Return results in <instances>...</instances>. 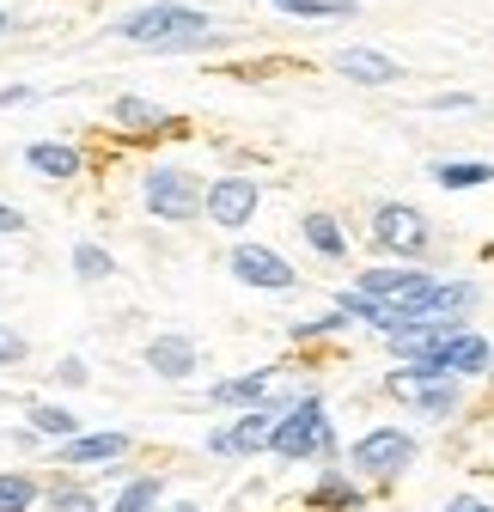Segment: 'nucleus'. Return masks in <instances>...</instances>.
<instances>
[{"label":"nucleus","instance_id":"obj_1","mask_svg":"<svg viewBox=\"0 0 494 512\" xmlns=\"http://www.w3.org/2000/svg\"><path fill=\"white\" fill-rule=\"evenodd\" d=\"M476 305L470 281H434L421 269H366L354 287L336 293V311L360 317L373 330H415V324H458V317Z\"/></svg>","mask_w":494,"mask_h":512},{"label":"nucleus","instance_id":"obj_2","mask_svg":"<svg viewBox=\"0 0 494 512\" xmlns=\"http://www.w3.org/2000/svg\"><path fill=\"white\" fill-rule=\"evenodd\" d=\"M116 37L122 43H141V49H202L214 37V19L196 13V7H183V0H153V7L122 19Z\"/></svg>","mask_w":494,"mask_h":512},{"label":"nucleus","instance_id":"obj_3","mask_svg":"<svg viewBox=\"0 0 494 512\" xmlns=\"http://www.w3.org/2000/svg\"><path fill=\"white\" fill-rule=\"evenodd\" d=\"M269 452H275V458H287V464H305V458H336V427H330L324 403H318V397H299V403L275 421Z\"/></svg>","mask_w":494,"mask_h":512},{"label":"nucleus","instance_id":"obj_4","mask_svg":"<svg viewBox=\"0 0 494 512\" xmlns=\"http://www.w3.org/2000/svg\"><path fill=\"white\" fill-rule=\"evenodd\" d=\"M348 464H354V476H366V482H391V476H403V470L415 464V433H403V427H373V433H360L354 452H348Z\"/></svg>","mask_w":494,"mask_h":512},{"label":"nucleus","instance_id":"obj_5","mask_svg":"<svg viewBox=\"0 0 494 512\" xmlns=\"http://www.w3.org/2000/svg\"><path fill=\"white\" fill-rule=\"evenodd\" d=\"M202 202H208V183H196L190 171H177V165L147 171V214H159V220H190V214H202Z\"/></svg>","mask_w":494,"mask_h":512},{"label":"nucleus","instance_id":"obj_6","mask_svg":"<svg viewBox=\"0 0 494 512\" xmlns=\"http://www.w3.org/2000/svg\"><path fill=\"white\" fill-rule=\"evenodd\" d=\"M391 397L415 403L421 415H452L458 397H464V384L446 378V372H427V366H403V372H391Z\"/></svg>","mask_w":494,"mask_h":512},{"label":"nucleus","instance_id":"obj_7","mask_svg":"<svg viewBox=\"0 0 494 512\" xmlns=\"http://www.w3.org/2000/svg\"><path fill=\"white\" fill-rule=\"evenodd\" d=\"M232 275H238L244 287H263V293H293V287H299L293 263H287L281 250H269V244H238V250H232Z\"/></svg>","mask_w":494,"mask_h":512},{"label":"nucleus","instance_id":"obj_8","mask_svg":"<svg viewBox=\"0 0 494 512\" xmlns=\"http://www.w3.org/2000/svg\"><path fill=\"white\" fill-rule=\"evenodd\" d=\"M373 244H385V250H397V256H421V250H427V214L409 208V202L373 208Z\"/></svg>","mask_w":494,"mask_h":512},{"label":"nucleus","instance_id":"obj_9","mask_svg":"<svg viewBox=\"0 0 494 512\" xmlns=\"http://www.w3.org/2000/svg\"><path fill=\"white\" fill-rule=\"evenodd\" d=\"M257 202H263V189H257L251 177H214V183H208V202H202V214H214V226L238 232L244 220L257 214Z\"/></svg>","mask_w":494,"mask_h":512},{"label":"nucleus","instance_id":"obj_10","mask_svg":"<svg viewBox=\"0 0 494 512\" xmlns=\"http://www.w3.org/2000/svg\"><path fill=\"white\" fill-rule=\"evenodd\" d=\"M275 421H281V415H269V409H251V415H238L232 427L208 433V452H214V458H244V452H263V445L275 439Z\"/></svg>","mask_w":494,"mask_h":512},{"label":"nucleus","instance_id":"obj_11","mask_svg":"<svg viewBox=\"0 0 494 512\" xmlns=\"http://www.w3.org/2000/svg\"><path fill=\"white\" fill-rule=\"evenodd\" d=\"M336 74H348V80H360V86H391V80H403V68L391 55H379V49H342L336 55Z\"/></svg>","mask_w":494,"mask_h":512},{"label":"nucleus","instance_id":"obj_12","mask_svg":"<svg viewBox=\"0 0 494 512\" xmlns=\"http://www.w3.org/2000/svg\"><path fill=\"white\" fill-rule=\"evenodd\" d=\"M147 366H153L159 378H171V384L190 378V372H196V342H190V336H153V342H147Z\"/></svg>","mask_w":494,"mask_h":512},{"label":"nucleus","instance_id":"obj_13","mask_svg":"<svg viewBox=\"0 0 494 512\" xmlns=\"http://www.w3.org/2000/svg\"><path fill=\"white\" fill-rule=\"evenodd\" d=\"M129 452V433H74L68 445H55L61 464H104V458H122Z\"/></svg>","mask_w":494,"mask_h":512},{"label":"nucleus","instance_id":"obj_14","mask_svg":"<svg viewBox=\"0 0 494 512\" xmlns=\"http://www.w3.org/2000/svg\"><path fill=\"white\" fill-rule=\"evenodd\" d=\"M305 500H312V512H354V506L366 500V488H360V482H348V476H336V470H324Z\"/></svg>","mask_w":494,"mask_h":512},{"label":"nucleus","instance_id":"obj_15","mask_svg":"<svg viewBox=\"0 0 494 512\" xmlns=\"http://www.w3.org/2000/svg\"><path fill=\"white\" fill-rule=\"evenodd\" d=\"M269 384H275V366H263V372H244V378H226V384H214V391H208V403H220V409H232V403H263V397H269Z\"/></svg>","mask_w":494,"mask_h":512},{"label":"nucleus","instance_id":"obj_16","mask_svg":"<svg viewBox=\"0 0 494 512\" xmlns=\"http://www.w3.org/2000/svg\"><path fill=\"white\" fill-rule=\"evenodd\" d=\"M25 165L43 171V177H61V183L80 177V153H74V147H61V141H31V147H25Z\"/></svg>","mask_w":494,"mask_h":512},{"label":"nucleus","instance_id":"obj_17","mask_svg":"<svg viewBox=\"0 0 494 512\" xmlns=\"http://www.w3.org/2000/svg\"><path fill=\"white\" fill-rule=\"evenodd\" d=\"M434 183L440 189H476V183H494V165L488 159H446V165H434Z\"/></svg>","mask_w":494,"mask_h":512},{"label":"nucleus","instance_id":"obj_18","mask_svg":"<svg viewBox=\"0 0 494 512\" xmlns=\"http://www.w3.org/2000/svg\"><path fill=\"white\" fill-rule=\"evenodd\" d=\"M165 500V482L159 476H135V482H122V494L110 500V512H153Z\"/></svg>","mask_w":494,"mask_h":512},{"label":"nucleus","instance_id":"obj_19","mask_svg":"<svg viewBox=\"0 0 494 512\" xmlns=\"http://www.w3.org/2000/svg\"><path fill=\"white\" fill-rule=\"evenodd\" d=\"M305 244H312L318 256H330V263H336V256H348V238H342V226L330 214H305Z\"/></svg>","mask_w":494,"mask_h":512},{"label":"nucleus","instance_id":"obj_20","mask_svg":"<svg viewBox=\"0 0 494 512\" xmlns=\"http://www.w3.org/2000/svg\"><path fill=\"white\" fill-rule=\"evenodd\" d=\"M31 433H49V439H61V445H68L74 433H80V421L68 415V409H55V403H31Z\"/></svg>","mask_w":494,"mask_h":512},{"label":"nucleus","instance_id":"obj_21","mask_svg":"<svg viewBox=\"0 0 494 512\" xmlns=\"http://www.w3.org/2000/svg\"><path fill=\"white\" fill-rule=\"evenodd\" d=\"M110 116H116L122 128H171V116H165L159 104L135 98V92H129V98H116V110H110Z\"/></svg>","mask_w":494,"mask_h":512},{"label":"nucleus","instance_id":"obj_22","mask_svg":"<svg viewBox=\"0 0 494 512\" xmlns=\"http://www.w3.org/2000/svg\"><path fill=\"white\" fill-rule=\"evenodd\" d=\"M269 7H281L293 19H348L354 0H269Z\"/></svg>","mask_w":494,"mask_h":512},{"label":"nucleus","instance_id":"obj_23","mask_svg":"<svg viewBox=\"0 0 494 512\" xmlns=\"http://www.w3.org/2000/svg\"><path fill=\"white\" fill-rule=\"evenodd\" d=\"M37 494H43V488H37L31 476H19V470H7V476H0V512H25Z\"/></svg>","mask_w":494,"mask_h":512},{"label":"nucleus","instance_id":"obj_24","mask_svg":"<svg viewBox=\"0 0 494 512\" xmlns=\"http://www.w3.org/2000/svg\"><path fill=\"white\" fill-rule=\"evenodd\" d=\"M74 269H80V281H104L116 263H110V256H104L98 244H80V250H74Z\"/></svg>","mask_w":494,"mask_h":512},{"label":"nucleus","instance_id":"obj_25","mask_svg":"<svg viewBox=\"0 0 494 512\" xmlns=\"http://www.w3.org/2000/svg\"><path fill=\"white\" fill-rule=\"evenodd\" d=\"M342 324H348V311H324V317H305V324H293V336L312 342V336H336Z\"/></svg>","mask_w":494,"mask_h":512},{"label":"nucleus","instance_id":"obj_26","mask_svg":"<svg viewBox=\"0 0 494 512\" xmlns=\"http://www.w3.org/2000/svg\"><path fill=\"white\" fill-rule=\"evenodd\" d=\"M49 506L55 512H92V494L86 488H49Z\"/></svg>","mask_w":494,"mask_h":512},{"label":"nucleus","instance_id":"obj_27","mask_svg":"<svg viewBox=\"0 0 494 512\" xmlns=\"http://www.w3.org/2000/svg\"><path fill=\"white\" fill-rule=\"evenodd\" d=\"M13 360H25V336H7V330H0V366H13Z\"/></svg>","mask_w":494,"mask_h":512},{"label":"nucleus","instance_id":"obj_28","mask_svg":"<svg viewBox=\"0 0 494 512\" xmlns=\"http://www.w3.org/2000/svg\"><path fill=\"white\" fill-rule=\"evenodd\" d=\"M440 512H494V506H488V500H476V494H452Z\"/></svg>","mask_w":494,"mask_h":512},{"label":"nucleus","instance_id":"obj_29","mask_svg":"<svg viewBox=\"0 0 494 512\" xmlns=\"http://www.w3.org/2000/svg\"><path fill=\"white\" fill-rule=\"evenodd\" d=\"M25 232V214L19 208H0V238H19Z\"/></svg>","mask_w":494,"mask_h":512},{"label":"nucleus","instance_id":"obj_30","mask_svg":"<svg viewBox=\"0 0 494 512\" xmlns=\"http://www.w3.org/2000/svg\"><path fill=\"white\" fill-rule=\"evenodd\" d=\"M55 378H61V384H86V360H61Z\"/></svg>","mask_w":494,"mask_h":512},{"label":"nucleus","instance_id":"obj_31","mask_svg":"<svg viewBox=\"0 0 494 512\" xmlns=\"http://www.w3.org/2000/svg\"><path fill=\"white\" fill-rule=\"evenodd\" d=\"M13 104H31V92H25V86H13V92H0V110H13Z\"/></svg>","mask_w":494,"mask_h":512},{"label":"nucleus","instance_id":"obj_32","mask_svg":"<svg viewBox=\"0 0 494 512\" xmlns=\"http://www.w3.org/2000/svg\"><path fill=\"white\" fill-rule=\"evenodd\" d=\"M165 512H202V506H196V500H177V506H165Z\"/></svg>","mask_w":494,"mask_h":512},{"label":"nucleus","instance_id":"obj_33","mask_svg":"<svg viewBox=\"0 0 494 512\" xmlns=\"http://www.w3.org/2000/svg\"><path fill=\"white\" fill-rule=\"evenodd\" d=\"M0 31H7V13H0Z\"/></svg>","mask_w":494,"mask_h":512}]
</instances>
